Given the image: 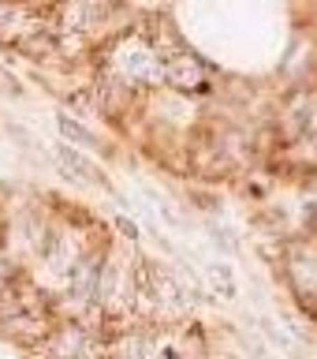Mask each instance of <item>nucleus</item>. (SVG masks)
I'll use <instances>...</instances> for the list:
<instances>
[{"mask_svg":"<svg viewBox=\"0 0 317 359\" xmlns=\"http://www.w3.org/2000/svg\"><path fill=\"white\" fill-rule=\"evenodd\" d=\"M60 131L67 135V139H75V142H86V146H97V139L90 135L83 123H75L71 116H60Z\"/></svg>","mask_w":317,"mask_h":359,"instance_id":"1","label":"nucleus"}]
</instances>
